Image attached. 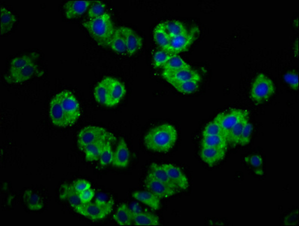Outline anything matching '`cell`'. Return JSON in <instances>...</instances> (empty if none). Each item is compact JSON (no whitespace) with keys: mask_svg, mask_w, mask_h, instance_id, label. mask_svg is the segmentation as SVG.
<instances>
[{"mask_svg":"<svg viewBox=\"0 0 299 226\" xmlns=\"http://www.w3.org/2000/svg\"><path fill=\"white\" fill-rule=\"evenodd\" d=\"M176 128L170 124H164L150 130L144 137V143L148 149L154 152H170L177 141Z\"/></svg>","mask_w":299,"mask_h":226,"instance_id":"6da1fadb","label":"cell"},{"mask_svg":"<svg viewBox=\"0 0 299 226\" xmlns=\"http://www.w3.org/2000/svg\"><path fill=\"white\" fill-rule=\"evenodd\" d=\"M83 25L90 33L98 45L104 47L109 46L116 29L108 13H106L96 19H90L84 22Z\"/></svg>","mask_w":299,"mask_h":226,"instance_id":"7a4b0ae2","label":"cell"},{"mask_svg":"<svg viewBox=\"0 0 299 226\" xmlns=\"http://www.w3.org/2000/svg\"><path fill=\"white\" fill-rule=\"evenodd\" d=\"M113 205L114 200L112 199L107 201L97 197L95 203L89 202V203H83V205L76 212L91 219H102L110 213Z\"/></svg>","mask_w":299,"mask_h":226,"instance_id":"3957f363","label":"cell"},{"mask_svg":"<svg viewBox=\"0 0 299 226\" xmlns=\"http://www.w3.org/2000/svg\"><path fill=\"white\" fill-rule=\"evenodd\" d=\"M100 140H110L113 142L115 140V137L104 128L97 126L85 127L80 130L78 137V143L82 151L88 145Z\"/></svg>","mask_w":299,"mask_h":226,"instance_id":"277c9868","label":"cell"},{"mask_svg":"<svg viewBox=\"0 0 299 226\" xmlns=\"http://www.w3.org/2000/svg\"><path fill=\"white\" fill-rule=\"evenodd\" d=\"M275 87L273 81L263 73L256 77L251 88V98L256 103H262L272 97L274 93Z\"/></svg>","mask_w":299,"mask_h":226,"instance_id":"5b68a950","label":"cell"},{"mask_svg":"<svg viewBox=\"0 0 299 226\" xmlns=\"http://www.w3.org/2000/svg\"><path fill=\"white\" fill-rule=\"evenodd\" d=\"M70 119L76 123L80 116V106L74 94L70 91H64L55 95Z\"/></svg>","mask_w":299,"mask_h":226,"instance_id":"8992f818","label":"cell"},{"mask_svg":"<svg viewBox=\"0 0 299 226\" xmlns=\"http://www.w3.org/2000/svg\"><path fill=\"white\" fill-rule=\"evenodd\" d=\"M249 112L245 109H233L227 113H220L215 119L218 121L221 128L226 136L232 128L237 125L240 121L248 117Z\"/></svg>","mask_w":299,"mask_h":226,"instance_id":"52a82bcc","label":"cell"},{"mask_svg":"<svg viewBox=\"0 0 299 226\" xmlns=\"http://www.w3.org/2000/svg\"><path fill=\"white\" fill-rule=\"evenodd\" d=\"M145 184L148 191L154 194L160 198H167L174 195L178 190L172 188L170 185L155 179L150 173H148L145 179Z\"/></svg>","mask_w":299,"mask_h":226,"instance_id":"ba28073f","label":"cell"},{"mask_svg":"<svg viewBox=\"0 0 299 226\" xmlns=\"http://www.w3.org/2000/svg\"><path fill=\"white\" fill-rule=\"evenodd\" d=\"M50 117L54 125L58 127L65 128L74 125L55 97L50 103Z\"/></svg>","mask_w":299,"mask_h":226,"instance_id":"9c48e42d","label":"cell"},{"mask_svg":"<svg viewBox=\"0 0 299 226\" xmlns=\"http://www.w3.org/2000/svg\"><path fill=\"white\" fill-rule=\"evenodd\" d=\"M162 76L170 84L173 83V82H182L190 80H196L200 82V79H201L200 75L195 70H192L191 67L180 69V70H174V71L164 70L162 72Z\"/></svg>","mask_w":299,"mask_h":226,"instance_id":"30bf717a","label":"cell"},{"mask_svg":"<svg viewBox=\"0 0 299 226\" xmlns=\"http://www.w3.org/2000/svg\"><path fill=\"white\" fill-rule=\"evenodd\" d=\"M194 40H195V37H194V33H188L186 31L184 34L171 37L170 45L166 51L171 54H177L178 55L179 52H184L188 49L190 46L194 43Z\"/></svg>","mask_w":299,"mask_h":226,"instance_id":"8fae6325","label":"cell"},{"mask_svg":"<svg viewBox=\"0 0 299 226\" xmlns=\"http://www.w3.org/2000/svg\"><path fill=\"white\" fill-rule=\"evenodd\" d=\"M126 88L124 84L121 83L114 78L108 77V106L112 107L116 106L122 100L125 95Z\"/></svg>","mask_w":299,"mask_h":226,"instance_id":"7c38bea8","label":"cell"},{"mask_svg":"<svg viewBox=\"0 0 299 226\" xmlns=\"http://www.w3.org/2000/svg\"><path fill=\"white\" fill-rule=\"evenodd\" d=\"M172 182L178 189L185 190L189 187V181L180 168L172 164H162Z\"/></svg>","mask_w":299,"mask_h":226,"instance_id":"4fadbf2b","label":"cell"},{"mask_svg":"<svg viewBox=\"0 0 299 226\" xmlns=\"http://www.w3.org/2000/svg\"><path fill=\"white\" fill-rule=\"evenodd\" d=\"M120 28L125 39L127 54L130 55H134L142 48V39L132 28L128 27H120Z\"/></svg>","mask_w":299,"mask_h":226,"instance_id":"5bb4252c","label":"cell"},{"mask_svg":"<svg viewBox=\"0 0 299 226\" xmlns=\"http://www.w3.org/2000/svg\"><path fill=\"white\" fill-rule=\"evenodd\" d=\"M226 152V149H222V148L202 146L200 156L206 164L213 166L214 164L220 162L225 158Z\"/></svg>","mask_w":299,"mask_h":226,"instance_id":"9a60e30c","label":"cell"},{"mask_svg":"<svg viewBox=\"0 0 299 226\" xmlns=\"http://www.w3.org/2000/svg\"><path fill=\"white\" fill-rule=\"evenodd\" d=\"M38 73V69L35 63H31L29 65L14 73H8L6 80L10 83L18 84L26 82Z\"/></svg>","mask_w":299,"mask_h":226,"instance_id":"2e32d148","label":"cell"},{"mask_svg":"<svg viewBox=\"0 0 299 226\" xmlns=\"http://www.w3.org/2000/svg\"><path fill=\"white\" fill-rule=\"evenodd\" d=\"M130 152L128 146L124 139H120L119 144L116 147L114 155V161L112 162L114 167L125 168L130 163Z\"/></svg>","mask_w":299,"mask_h":226,"instance_id":"e0dca14e","label":"cell"},{"mask_svg":"<svg viewBox=\"0 0 299 226\" xmlns=\"http://www.w3.org/2000/svg\"><path fill=\"white\" fill-rule=\"evenodd\" d=\"M89 0H71L66 4V16L68 19L78 17L84 13L92 4Z\"/></svg>","mask_w":299,"mask_h":226,"instance_id":"ac0fdd59","label":"cell"},{"mask_svg":"<svg viewBox=\"0 0 299 226\" xmlns=\"http://www.w3.org/2000/svg\"><path fill=\"white\" fill-rule=\"evenodd\" d=\"M132 197L155 210H158L160 207V198L150 191H136L133 193Z\"/></svg>","mask_w":299,"mask_h":226,"instance_id":"d6986e66","label":"cell"},{"mask_svg":"<svg viewBox=\"0 0 299 226\" xmlns=\"http://www.w3.org/2000/svg\"><path fill=\"white\" fill-rule=\"evenodd\" d=\"M62 188L61 198L68 200L70 206L77 211L84 203L80 200L79 193L76 191L73 185H64Z\"/></svg>","mask_w":299,"mask_h":226,"instance_id":"ffe728a7","label":"cell"},{"mask_svg":"<svg viewBox=\"0 0 299 226\" xmlns=\"http://www.w3.org/2000/svg\"><path fill=\"white\" fill-rule=\"evenodd\" d=\"M110 140H100L96 143H91L88 145L84 149V152L86 155V158L89 161H96L100 160L102 153L103 149L104 146Z\"/></svg>","mask_w":299,"mask_h":226,"instance_id":"44dd1931","label":"cell"},{"mask_svg":"<svg viewBox=\"0 0 299 226\" xmlns=\"http://www.w3.org/2000/svg\"><path fill=\"white\" fill-rule=\"evenodd\" d=\"M113 218L120 225H131L133 223L132 213L126 203H122L118 207Z\"/></svg>","mask_w":299,"mask_h":226,"instance_id":"7402d4cb","label":"cell"},{"mask_svg":"<svg viewBox=\"0 0 299 226\" xmlns=\"http://www.w3.org/2000/svg\"><path fill=\"white\" fill-rule=\"evenodd\" d=\"M94 97L97 103L108 106V77L104 78L94 89Z\"/></svg>","mask_w":299,"mask_h":226,"instance_id":"603a6c76","label":"cell"},{"mask_svg":"<svg viewBox=\"0 0 299 226\" xmlns=\"http://www.w3.org/2000/svg\"><path fill=\"white\" fill-rule=\"evenodd\" d=\"M154 38L164 50H166L170 45V36L166 30L164 22L158 24L154 30Z\"/></svg>","mask_w":299,"mask_h":226,"instance_id":"cb8c5ba5","label":"cell"},{"mask_svg":"<svg viewBox=\"0 0 299 226\" xmlns=\"http://www.w3.org/2000/svg\"><path fill=\"white\" fill-rule=\"evenodd\" d=\"M228 143H230L226 136L220 134V135L204 136L202 141V146L227 149Z\"/></svg>","mask_w":299,"mask_h":226,"instance_id":"d4e9b609","label":"cell"},{"mask_svg":"<svg viewBox=\"0 0 299 226\" xmlns=\"http://www.w3.org/2000/svg\"><path fill=\"white\" fill-rule=\"evenodd\" d=\"M109 47L115 51L116 53L122 54V55L127 54L126 44L120 28L115 30L114 34L109 43Z\"/></svg>","mask_w":299,"mask_h":226,"instance_id":"484cf974","label":"cell"},{"mask_svg":"<svg viewBox=\"0 0 299 226\" xmlns=\"http://www.w3.org/2000/svg\"><path fill=\"white\" fill-rule=\"evenodd\" d=\"M133 223L136 225H159L158 215L148 212H142L133 215Z\"/></svg>","mask_w":299,"mask_h":226,"instance_id":"4316f807","label":"cell"},{"mask_svg":"<svg viewBox=\"0 0 299 226\" xmlns=\"http://www.w3.org/2000/svg\"><path fill=\"white\" fill-rule=\"evenodd\" d=\"M1 34H4L11 31L16 23V16L6 8L1 7Z\"/></svg>","mask_w":299,"mask_h":226,"instance_id":"83f0119b","label":"cell"},{"mask_svg":"<svg viewBox=\"0 0 299 226\" xmlns=\"http://www.w3.org/2000/svg\"><path fill=\"white\" fill-rule=\"evenodd\" d=\"M149 173H150L155 179H158V180L161 181V182L170 185V186L172 187V188L179 190L178 188L176 187V185L172 182L171 179H170L168 174H167L166 171L165 169L164 168V167H162V165H159V164L153 163V164L150 165Z\"/></svg>","mask_w":299,"mask_h":226,"instance_id":"f1b7e54d","label":"cell"},{"mask_svg":"<svg viewBox=\"0 0 299 226\" xmlns=\"http://www.w3.org/2000/svg\"><path fill=\"white\" fill-rule=\"evenodd\" d=\"M164 70L166 71H174V70H180V69L188 68L190 66L177 54H172L170 57L166 64L164 66Z\"/></svg>","mask_w":299,"mask_h":226,"instance_id":"f546056e","label":"cell"},{"mask_svg":"<svg viewBox=\"0 0 299 226\" xmlns=\"http://www.w3.org/2000/svg\"><path fill=\"white\" fill-rule=\"evenodd\" d=\"M34 61H35L34 55H24V56L14 58L10 64V73H14L19 71L29 65L31 63H34Z\"/></svg>","mask_w":299,"mask_h":226,"instance_id":"4dcf8cb0","label":"cell"},{"mask_svg":"<svg viewBox=\"0 0 299 226\" xmlns=\"http://www.w3.org/2000/svg\"><path fill=\"white\" fill-rule=\"evenodd\" d=\"M171 85L182 94H192L200 88V81L190 80L182 82H173Z\"/></svg>","mask_w":299,"mask_h":226,"instance_id":"1f68e13d","label":"cell"},{"mask_svg":"<svg viewBox=\"0 0 299 226\" xmlns=\"http://www.w3.org/2000/svg\"><path fill=\"white\" fill-rule=\"evenodd\" d=\"M164 25H165L166 30L170 37L180 35L188 31L183 23L179 21H168V22H164Z\"/></svg>","mask_w":299,"mask_h":226,"instance_id":"d6a6232c","label":"cell"},{"mask_svg":"<svg viewBox=\"0 0 299 226\" xmlns=\"http://www.w3.org/2000/svg\"><path fill=\"white\" fill-rule=\"evenodd\" d=\"M249 120L248 117L244 118L242 121L238 122L237 125H234L231 131L228 132L227 138H228V143H232V144H238L239 138H240V134H242V131H243L244 127L245 124Z\"/></svg>","mask_w":299,"mask_h":226,"instance_id":"836d02e7","label":"cell"},{"mask_svg":"<svg viewBox=\"0 0 299 226\" xmlns=\"http://www.w3.org/2000/svg\"><path fill=\"white\" fill-rule=\"evenodd\" d=\"M106 4L100 2V1H95L92 2L90 7L89 11H88V16H89L90 19H96V18L100 17V16H103L106 14Z\"/></svg>","mask_w":299,"mask_h":226,"instance_id":"e575fe53","label":"cell"},{"mask_svg":"<svg viewBox=\"0 0 299 226\" xmlns=\"http://www.w3.org/2000/svg\"><path fill=\"white\" fill-rule=\"evenodd\" d=\"M220 134L226 136L216 119H214L212 122L206 125V128H204L202 133L203 137H204V136L220 135Z\"/></svg>","mask_w":299,"mask_h":226,"instance_id":"d590c367","label":"cell"},{"mask_svg":"<svg viewBox=\"0 0 299 226\" xmlns=\"http://www.w3.org/2000/svg\"><path fill=\"white\" fill-rule=\"evenodd\" d=\"M112 142H108L104 146L100 158V165L107 166L113 162L114 153L112 150Z\"/></svg>","mask_w":299,"mask_h":226,"instance_id":"8d00e7d4","label":"cell"},{"mask_svg":"<svg viewBox=\"0 0 299 226\" xmlns=\"http://www.w3.org/2000/svg\"><path fill=\"white\" fill-rule=\"evenodd\" d=\"M25 200H26L28 206L34 210H38L42 207V203L40 200V197L32 191H26L25 194Z\"/></svg>","mask_w":299,"mask_h":226,"instance_id":"74e56055","label":"cell"},{"mask_svg":"<svg viewBox=\"0 0 299 226\" xmlns=\"http://www.w3.org/2000/svg\"><path fill=\"white\" fill-rule=\"evenodd\" d=\"M172 55V54L167 52V51L164 50V49L158 51L154 54V65L155 67H164L166 64L167 61H168Z\"/></svg>","mask_w":299,"mask_h":226,"instance_id":"f35d334b","label":"cell"},{"mask_svg":"<svg viewBox=\"0 0 299 226\" xmlns=\"http://www.w3.org/2000/svg\"><path fill=\"white\" fill-rule=\"evenodd\" d=\"M252 131H254V126L252 124L249 122V120L245 124L244 127L243 131L240 134L239 138L238 144L246 145L250 141L251 136H252Z\"/></svg>","mask_w":299,"mask_h":226,"instance_id":"ab89813d","label":"cell"},{"mask_svg":"<svg viewBox=\"0 0 299 226\" xmlns=\"http://www.w3.org/2000/svg\"><path fill=\"white\" fill-rule=\"evenodd\" d=\"M284 80L294 89L297 90L298 88V75L296 72H287L284 75Z\"/></svg>","mask_w":299,"mask_h":226,"instance_id":"60d3db41","label":"cell"},{"mask_svg":"<svg viewBox=\"0 0 299 226\" xmlns=\"http://www.w3.org/2000/svg\"><path fill=\"white\" fill-rule=\"evenodd\" d=\"M246 162L250 164V165L254 167V168H260L262 166L263 160L262 158L261 155H252L250 156L246 157Z\"/></svg>","mask_w":299,"mask_h":226,"instance_id":"b9f144b4","label":"cell"},{"mask_svg":"<svg viewBox=\"0 0 299 226\" xmlns=\"http://www.w3.org/2000/svg\"><path fill=\"white\" fill-rule=\"evenodd\" d=\"M72 185L76 191L78 193L91 188L90 183L85 179H79L74 182Z\"/></svg>","mask_w":299,"mask_h":226,"instance_id":"7bdbcfd3","label":"cell"},{"mask_svg":"<svg viewBox=\"0 0 299 226\" xmlns=\"http://www.w3.org/2000/svg\"><path fill=\"white\" fill-rule=\"evenodd\" d=\"M79 195H80V200L84 203H89L94 197V191L91 189V188H88V189L79 193Z\"/></svg>","mask_w":299,"mask_h":226,"instance_id":"ee69618b","label":"cell"},{"mask_svg":"<svg viewBox=\"0 0 299 226\" xmlns=\"http://www.w3.org/2000/svg\"><path fill=\"white\" fill-rule=\"evenodd\" d=\"M130 209L133 215L142 212V208H140V206L137 203H133L132 204L131 208H130Z\"/></svg>","mask_w":299,"mask_h":226,"instance_id":"f6af8a7d","label":"cell"}]
</instances>
